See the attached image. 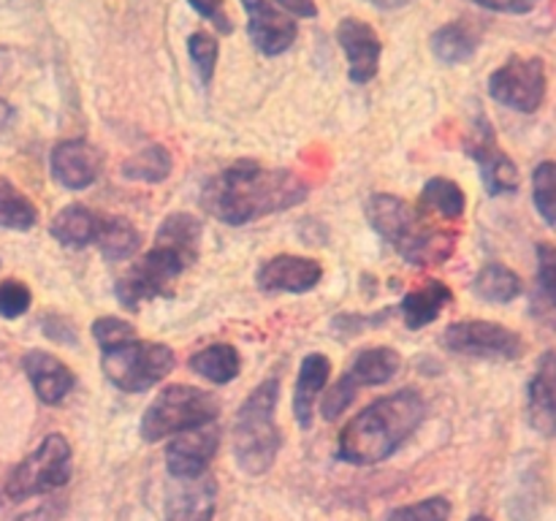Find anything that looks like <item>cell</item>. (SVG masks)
<instances>
[{
  "instance_id": "6da1fadb",
  "label": "cell",
  "mask_w": 556,
  "mask_h": 521,
  "mask_svg": "<svg viewBox=\"0 0 556 521\" xmlns=\"http://www.w3.org/2000/svg\"><path fill=\"white\" fill-rule=\"evenodd\" d=\"M307 193L309 185L291 168L237 161L206 179L201 190V206L206 215L226 226H244L293 209L307 199Z\"/></svg>"
},
{
  "instance_id": "7a4b0ae2",
  "label": "cell",
  "mask_w": 556,
  "mask_h": 521,
  "mask_svg": "<svg viewBox=\"0 0 556 521\" xmlns=\"http://www.w3.org/2000/svg\"><path fill=\"white\" fill-rule=\"evenodd\" d=\"M201 237H204V223L199 217L188 212H172L157 226L152 247L139 260H134L125 275L117 277L114 285L117 302L136 313L141 304L172 296L174 282L199 258Z\"/></svg>"
},
{
  "instance_id": "3957f363",
  "label": "cell",
  "mask_w": 556,
  "mask_h": 521,
  "mask_svg": "<svg viewBox=\"0 0 556 521\" xmlns=\"http://www.w3.org/2000/svg\"><path fill=\"white\" fill-rule=\"evenodd\" d=\"M427 418V399L416 389L378 396L345 423L337 440V456L348 465L369 467L391 459Z\"/></svg>"
},
{
  "instance_id": "277c9868",
  "label": "cell",
  "mask_w": 556,
  "mask_h": 521,
  "mask_svg": "<svg viewBox=\"0 0 556 521\" xmlns=\"http://www.w3.org/2000/svg\"><path fill=\"white\" fill-rule=\"evenodd\" d=\"M369 226L410 266H440L454 255L456 233L400 195L372 193L364 204Z\"/></svg>"
},
{
  "instance_id": "5b68a950",
  "label": "cell",
  "mask_w": 556,
  "mask_h": 521,
  "mask_svg": "<svg viewBox=\"0 0 556 521\" xmlns=\"http://www.w3.org/2000/svg\"><path fill=\"white\" fill-rule=\"evenodd\" d=\"M277 399H280V380L266 378L250 391L233 416V459L250 478L269 472L280 454L282 437L275 421Z\"/></svg>"
},
{
  "instance_id": "8992f818",
  "label": "cell",
  "mask_w": 556,
  "mask_h": 521,
  "mask_svg": "<svg viewBox=\"0 0 556 521\" xmlns=\"http://www.w3.org/2000/svg\"><path fill=\"white\" fill-rule=\"evenodd\" d=\"M220 416V399L212 391L199 389V385L172 383L157 391L155 399L144 410L139 423V432L144 443H161V440L174 437L188 429L215 423Z\"/></svg>"
},
{
  "instance_id": "52a82bcc",
  "label": "cell",
  "mask_w": 556,
  "mask_h": 521,
  "mask_svg": "<svg viewBox=\"0 0 556 521\" xmlns=\"http://www.w3.org/2000/svg\"><path fill=\"white\" fill-rule=\"evenodd\" d=\"M71 472H74L71 443L60 432H52L9 472L3 492L14 503L41 497V494H52L63 488L71 481Z\"/></svg>"
},
{
  "instance_id": "ba28073f",
  "label": "cell",
  "mask_w": 556,
  "mask_h": 521,
  "mask_svg": "<svg viewBox=\"0 0 556 521\" xmlns=\"http://www.w3.org/2000/svg\"><path fill=\"white\" fill-rule=\"evenodd\" d=\"M177 364V356L163 342L130 340L117 347L101 351V369L109 383L117 385L125 394H141L168 378V372Z\"/></svg>"
},
{
  "instance_id": "9c48e42d",
  "label": "cell",
  "mask_w": 556,
  "mask_h": 521,
  "mask_svg": "<svg viewBox=\"0 0 556 521\" xmlns=\"http://www.w3.org/2000/svg\"><path fill=\"white\" fill-rule=\"evenodd\" d=\"M402 369V356L394 347L375 345L367 351H358L356 358L351 361L348 372L331 385L320 399V412L326 421H337L342 412L351 407L356 394L362 389H372V385H386L389 380L396 378Z\"/></svg>"
},
{
  "instance_id": "30bf717a",
  "label": "cell",
  "mask_w": 556,
  "mask_h": 521,
  "mask_svg": "<svg viewBox=\"0 0 556 521\" xmlns=\"http://www.w3.org/2000/svg\"><path fill=\"white\" fill-rule=\"evenodd\" d=\"M546 87V63L541 58L514 54L489 76V96L521 114H535L543 106Z\"/></svg>"
},
{
  "instance_id": "8fae6325",
  "label": "cell",
  "mask_w": 556,
  "mask_h": 521,
  "mask_svg": "<svg viewBox=\"0 0 556 521\" xmlns=\"http://www.w3.org/2000/svg\"><path fill=\"white\" fill-rule=\"evenodd\" d=\"M443 345L459 356L492 361H516L525 356V340L519 331L494 320H456L443 331Z\"/></svg>"
},
{
  "instance_id": "7c38bea8",
  "label": "cell",
  "mask_w": 556,
  "mask_h": 521,
  "mask_svg": "<svg viewBox=\"0 0 556 521\" xmlns=\"http://www.w3.org/2000/svg\"><path fill=\"white\" fill-rule=\"evenodd\" d=\"M465 152L478 163L481 182L489 195H508L519 190V168L510 161L508 152L497 144L492 123L483 114H478L476 123L465 134Z\"/></svg>"
},
{
  "instance_id": "4fadbf2b",
  "label": "cell",
  "mask_w": 556,
  "mask_h": 521,
  "mask_svg": "<svg viewBox=\"0 0 556 521\" xmlns=\"http://www.w3.org/2000/svg\"><path fill=\"white\" fill-rule=\"evenodd\" d=\"M217 445H220V432L212 423L174 434L166 445L168 475L174 481H188V478L206 475L212 459L217 454Z\"/></svg>"
},
{
  "instance_id": "5bb4252c",
  "label": "cell",
  "mask_w": 556,
  "mask_h": 521,
  "mask_svg": "<svg viewBox=\"0 0 556 521\" xmlns=\"http://www.w3.org/2000/svg\"><path fill=\"white\" fill-rule=\"evenodd\" d=\"M337 41L345 52L348 76L356 85H367L378 76L380 58H383V41L375 33L372 25H367L358 16H345L337 27Z\"/></svg>"
},
{
  "instance_id": "9a60e30c",
  "label": "cell",
  "mask_w": 556,
  "mask_h": 521,
  "mask_svg": "<svg viewBox=\"0 0 556 521\" xmlns=\"http://www.w3.org/2000/svg\"><path fill=\"white\" fill-rule=\"evenodd\" d=\"M242 9L248 14V33L253 47L266 58L288 52L299 36V25L282 9H277L269 0H242Z\"/></svg>"
},
{
  "instance_id": "2e32d148",
  "label": "cell",
  "mask_w": 556,
  "mask_h": 521,
  "mask_svg": "<svg viewBox=\"0 0 556 521\" xmlns=\"http://www.w3.org/2000/svg\"><path fill=\"white\" fill-rule=\"evenodd\" d=\"M324 280V266L320 260L307 255L282 253L264 260L255 271V282L266 293H307Z\"/></svg>"
},
{
  "instance_id": "e0dca14e",
  "label": "cell",
  "mask_w": 556,
  "mask_h": 521,
  "mask_svg": "<svg viewBox=\"0 0 556 521\" xmlns=\"http://www.w3.org/2000/svg\"><path fill=\"white\" fill-rule=\"evenodd\" d=\"M103 157L90 141L85 139H65L54 144L49 155V168H52L54 182L63 185L65 190H85L101 177Z\"/></svg>"
},
{
  "instance_id": "ac0fdd59",
  "label": "cell",
  "mask_w": 556,
  "mask_h": 521,
  "mask_svg": "<svg viewBox=\"0 0 556 521\" xmlns=\"http://www.w3.org/2000/svg\"><path fill=\"white\" fill-rule=\"evenodd\" d=\"M22 369L43 405H60L76 385V374L71 372L68 364L38 347L22 356Z\"/></svg>"
},
{
  "instance_id": "d6986e66",
  "label": "cell",
  "mask_w": 556,
  "mask_h": 521,
  "mask_svg": "<svg viewBox=\"0 0 556 521\" xmlns=\"http://www.w3.org/2000/svg\"><path fill=\"white\" fill-rule=\"evenodd\" d=\"M217 508V483L206 475L174 481L166 497V521H212Z\"/></svg>"
},
{
  "instance_id": "ffe728a7",
  "label": "cell",
  "mask_w": 556,
  "mask_h": 521,
  "mask_svg": "<svg viewBox=\"0 0 556 521\" xmlns=\"http://www.w3.org/2000/svg\"><path fill=\"white\" fill-rule=\"evenodd\" d=\"M527 418L543 437L556 434V351L543 353L527 385Z\"/></svg>"
},
{
  "instance_id": "44dd1931",
  "label": "cell",
  "mask_w": 556,
  "mask_h": 521,
  "mask_svg": "<svg viewBox=\"0 0 556 521\" xmlns=\"http://www.w3.org/2000/svg\"><path fill=\"white\" fill-rule=\"evenodd\" d=\"M331 361L324 353H309L304 356L302 367H299L296 389H293V418L302 429L313 427L315 405H318L320 394H324L326 383H329Z\"/></svg>"
},
{
  "instance_id": "7402d4cb",
  "label": "cell",
  "mask_w": 556,
  "mask_h": 521,
  "mask_svg": "<svg viewBox=\"0 0 556 521\" xmlns=\"http://www.w3.org/2000/svg\"><path fill=\"white\" fill-rule=\"evenodd\" d=\"M481 25H476L472 20H456L438 27L432 33V38H429V47H432L434 58L440 63L462 65L476 58L478 47H481Z\"/></svg>"
},
{
  "instance_id": "603a6c76",
  "label": "cell",
  "mask_w": 556,
  "mask_h": 521,
  "mask_svg": "<svg viewBox=\"0 0 556 521\" xmlns=\"http://www.w3.org/2000/svg\"><path fill=\"white\" fill-rule=\"evenodd\" d=\"M103 215H98L96 209L85 204H68L52 217L49 223V233L58 239L63 247L71 250H81L96 244L98 231H101Z\"/></svg>"
},
{
  "instance_id": "cb8c5ba5",
  "label": "cell",
  "mask_w": 556,
  "mask_h": 521,
  "mask_svg": "<svg viewBox=\"0 0 556 521\" xmlns=\"http://www.w3.org/2000/svg\"><path fill=\"white\" fill-rule=\"evenodd\" d=\"M454 302V291L443 280H427L421 288L407 293L400 304L402 320L410 331L434 323L448 304Z\"/></svg>"
},
{
  "instance_id": "d4e9b609",
  "label": "cell",
  "mask_w": 556,
  "mask_h": 521,
  "mask_svg": "<svg viewBox=\"0 0 556 521\" xmlns=\"http://www.w3.org/2000/svg\"><path fill=\"white\" fill-rule=\"evenodd\" d=\"M418 209L427 212L434 220L456 223L462 220L467 209V195L454 179L448 177H432L421 188V199H418Z\"/></svg>"
},
{
  "instance_id": "484cf974",
  "label": "cell",
  "mask_w": 556,
  "mask_h": 521,
  "mask_svg": "<svg viewBox=\"0 0 556 521\" xmlns=\"http://www.w3.org/2000/svg\"><path fill=\"white\" fill-rule=\"evenodd\" d=\"M188 367L193 369L199 378L210 380L215 385L231 383L233 378L242 369V356L233 345L228 342H217V345H206L201 351H195L193 356L188 358Z\"/></svg>"
},
{
  "instance_id": "4316f807",
  "label": "cell",
  "mask_w": 556,
  "mask_h": 521,
  "mask_svg": "<svg viewBox=\"0 0 556 521\" xmlns=\"http://www.w3.org/2000/svg\"><path fill=\"white\" fill-rule=\"evenodd\" d=\"M96 244H98V250H101L103 258L112 260V264H117V260H128L139 253L141 233H139V228L128 220V217L109 215V217H103Z\"/></svg>"
},
{
  "instance_id": "83f0119b",
  "label": "cell",
  "mask_w": 556,
  "mask_h": 521,
  "mask_svg": "<svg viewBox=\"0 0 556 521\" xmlns=\"http://www.w3.org/2000/svg\"><path fill=\"white\" fill-rule=\"evenodd\" d=\"M472 293L481 302L489 304H508L521 296V277L505 264H486L472 280Z\"/></svg>"
},
{
  "instance_id": "f1b7e54d",
  "label": "cell",
  "mask_w": 556,
  "mask_h": 521,
  "mask_svg": "<svg viewBox=\"0 0 556 521\" xmlns=\"http://www.w3.org/2000/svg\"><path fill=\"white\" fill-rule=\"evenodd\" d=\"M36 223L38 206L11 179L0 177V228H9V231H30Z\"/></svg>"
},
{
  "instance_id": "f546056e",
  "label": "cell",
  "mask_w": 556,
  "mask_h": 521,
  "mask_svg": "<svg viewBox=\"0 0 556 521\" xmlns=\"http://www.w3.org/2000/svg\"><path fill=\"white\" fill-rule=\"evenodd\" d=\"M168 174H172V152L163 144L144 147L123 163V177L134 179V182L157 185L168 179Z\"/></svg>"
},
{
  "instance_id": "4dcf8cb0",
  "label": "cell",
  "mask_w": 556,
  "mask_h": 521,
  "mask_svg": "<svg viewBox=\"0 0 556 521\" xmlns=\"http://www.w3.org/2000/svg\"><path fill=\"white\" fill-rule=\"evenodd\" d=\"M532 201L543 223L556 231V161L538 163L532 171Z\"/></svg>"
},
{
  "instance_id": "1f68e13d",
  "label": "cell",
  "mask_w": 556,
  "mask_h": 521,
  "mask_svg": "<svg viewBox=\"0 0 556 521\" xmlns=\"http://www.w3.org/2000/svg\"><path fill=\"white\" fill-rule=\"evenodd\" d=\"M451 510H454L451 499L443 494H434V497H424L413 505L394 508L386 516V521H448Z\"/></svg>"
},
{
  "instance_id": "d6a6232c",
  "label": "cell",
  "mask_w": 556,
  "mask_h": 521,
  "mask_svg": "<svg viewBox=\"0 0 556 521\" xmlns=\"http://www.w3.org/2000/svg\"><path fill=\"white\" fill-rule=\"evenodd\" d=\"M188 54L195 74H199L201 85H210L212 76H215L217 58H220V43H217V38L204 30H195L193 36L188 38Z\"/></svg>"
},
{
  "instance_id": "836d02e7",
  "label": "cell",
  "mask_w": 556,
  "mask_h": 521,
  "mask_svg": "<svg viewBox=\"0 0 556 521\" xmlns=\"http://www.w3.org/2000/svg\"><path fill=\"white\" fill-rule=\"evenodd\" d=\"M92 336L101 345V351H109V347H117L123 342L136 340V329L128 320L117 318V315H103V318L92 320Z\"/></svg>"
},
{
  "instance_id": "e575fe53",
  "label": "cell",
  "mask_w": 556,
  "mask_h": 521,
  "mask_svg": "<svg viewBox=\"0 0 556 521\" xmlns=\"http://www.w3.org/2000/svg\"><path fill=\"white\" fill-rule=\"evenodd\" d=\"M33 293L22 280L0 282V318L16 320L30 309Z\"/></svg>"
},
{
  "instance_id": "d590c367",
  "label": "cell",
  "mask_w": 556,
  "mask_h": 521,
  "mask_svg": "<svg viewBox=\"0 0 556 521\" xmlns=\"http://www.w3.org/2000/svg\"><path fill=\"white\" fill-rule=\"evenodd\" d=\"M538 280H541L543 293L556 307V244H538Z\"/></svg>"
},
{
  "instance_id": "8d00e7d4",
  "label": "cell",
  "mask_w": 556,
  "mask_h": 521,
  "mask_svg": "<svg viewBox=\"0 0 556 521\" xmlns=\"http://www.w3.org/2000/svg\"><path fill=\"white\" fill-rule=\"evenodd\" d=\"M41 331L49 336L52 342H60L65 347H76L79 342V334H76V326L71 323V318L60 313H47L41 318Z\"/></svg>"
},
{
  "instance_id": "74e56055",
  "label": "cell",
  "mask_w": 556,
  "mask_h": 521,
  "mask_svg": "<svg viewBox=\"0 0 556 521\" xmlns=\"http://www.w3.org/2000/svg\"><path fill=\"white\" fill-rule=\"evenodd\" d=\"M188 3L193 5L206 22H212L220 36H231L233 25H231V16H228L226 11V0H188Z\"/></svg>"
},
{
  "instance_id": "f35d334b",
  "label": "cell",
  "mask_w": 556,
  "mask_h": 521,
  "mask_svg": "<svg viewBox=\"0 0 556 521\" xmlns=\"http://www.w3.org/2000/svg\"><path fill=\"white\" fill-rule=\"evenodd\" d=\"M476 5L489 11H497V14H527V11L535 9L541 0H472Z\"/></svg>"
},
{
  "instance_id": "ab89813d",
  "label": "cell",
  "mask_w": 556,
  "mask_h": 521,
  "mask_svg": "<svg viewBox=\"0 0 556 521\" xmlns=\"http://www.w3.org/2000/svg\"><path fill=\"white\" fill-rule=\"evenodd\" d=\"M277 9H286L288 14L293 16H302V20H313L318 16V5L315 0H275Z\"/></svg>"
},
{
  "instance_id": "60d3db41",
  "label": "cell",
  "mask_w": 556,
  "mask_h": 521,
  "mask_svg": "<svg viewBox=\"0 0 556 521\" xmlns=\"http://www.w3.org/2000/svg\"><path fill=\"white\" fill-rule=\"evenodd\" d=\"M58 513H60L58 503H43V505H38V508L22 513L20 519H14V521H58Z\"/></svg>"
},
{
  "instance_id": "b9f144b4",
  "label": "cell",
  "mask_w": 556,
  "mask_h": 521,
  "mask_svg": "<svg viewBox=\"0 0 556 521\" xmlns=\"http://www.w3.org/2000/svg\"><path fill=\"white\" fill-rule=\"evenodd\" d=\"M369 5H375V9H383V11H394V9H402V5H407L410 0H367Z\"/></svg>"
},
{
  "instance_id": "7bdbcfd3",
  "label": "cell",
  "mask_w": 556,
  "mask_h": 521,
  "mask_svg": "<svg viewBox=\"0 0 556 521\" xmlns=\"http://www.w3.org/2000/svg\"><path fill=\"white\" fill-rule=\"evenodd\" d=\"M11 119H14V106H11L9 101H3V98H0V130H3L5 125L11 123Z\"/></svg>"
},
{
  "instance_id": "ee69618b",
  "label": "cell",
  "mask_w": 556,
  "mask_h": 521,
  "mask_svg": "<svg viewBox=\"0 0 556 521\" xmlns=\"http://www.w3.org/2000/svg\"><path fill=\"white\" fill-rule=\"evenodd\" d=\"M467 521H492V519H489V516H483V513H476V516H470Z\"/></svg>"
}]
</instances>
